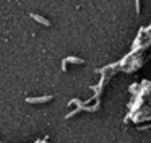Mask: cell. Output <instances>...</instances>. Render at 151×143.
<instances>
[{
  "label": "cell",
  "mask_w": 151,
  "mask_h": 143,
  "mask_svg": "<svg viewBox=\"0 0 151 143\" xmlns=\"http://www.w3.org/2000/svg\"><path fill=\"white\" fill-rule=\"evenodd\" d=\"M52 96H42V98H28V103L29 104H37V103H46V101H50Z\"/></svg>",
  "instance_id": "cell-1"
},
{
  "label": "cell",
  "mask_w": 151,
  "mask_h": 143,
  "mask_svg": "<svg viewBox=\"0 0 151 143\" xmlns=\"http://www.w3.org/2000/svg\"><path fill=\"white\" fill-rule=\"evenodd\" d=\"M31 18L36 20L37 23H41V25H44V26H50V21H49V20L42 18V16H39V15H34V13H31Z\"/></svg>",
  "instance_id": "cell-2"
},
{
  "label": "cell",
  "mask_w": 151,
  "mask_h": 143,
  "mask_svg": "<svg viewBox=\"0 0 151 143\" xmlns=\"http://www.w3.org/2000/svg\"><path fill=\"white\" fill-rule=\"evenodd\" d=\"M67 62H72V64H83V58H78V57H68L65 58Z\"/></svg>",
  "instance_id": "cell-3"
}]
</instances>
